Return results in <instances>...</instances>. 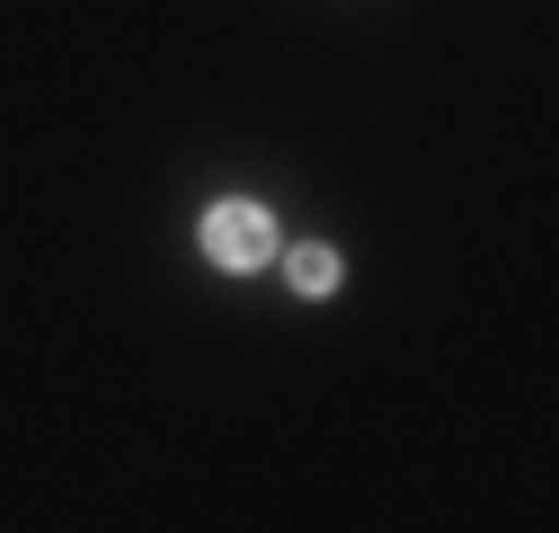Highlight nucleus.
I'll return each mask as SVG.
<instances>
[{
    "label": "nucleus",
    "instance_id": "f257e3e1",
    "mask_svg": "<svg viewBox=\"0 0 559 533\" xmlns=\"http://www.w3.org/2000/svg\"><path fill=\"white\" fill-rule=\"evenodd\" d=\"M195 240H204V258H214V266L249 276V266H266V258H275V214L258 205V196H223V205H204Z\"/></svg>",
    "mask_w": 559,
    "mask_h": 533
},
{
    "label": "nucleus",
    "instance_id": "f03ea898",
    "mask_svg": "<svg viewBox=\"0 0 559 533\" xmlns=\"http://www.w3.org/2000/svg\"><path fill=\"white\" fill-rule=\"evenodd\" d=\"M294 285H302V294H337V249L302 240V249H294Z\"/></svg>",
    "mask_w": 559,
    "mask_h": 533
}]
</instances>
